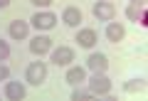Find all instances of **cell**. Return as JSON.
I'll use <instances>...</instances> for the list:
<instances>
[{
    "instance_id": "cell-1",
    "label": "cell",
    "mask_w": 148,
    "mask_h": 101,
    "mask_svg": "<svg viewBox=\"0 0 148 101\" xmlns=\"http://www.w3.org/2000/svg\"><path fill=\"white\" fill-rule=\"evenodd\" d=\"M89 91L91 94H99V96H104V94H109L111 91V81H109V76H106V72H94V76L89 79Z\"/></svg>"
},
{
    "instance_id": "cell-2",
    "label": "cell",
    "mask_w": 148,
    "mask_h": 101,
    "mask_svg": "<svg viewBox=\"0 0 148 101\" xmlns=\"http://www.w3.org/2000/svg\"><path fill=\"white\" fill-rule=\"evenodd\" d=\"M27 84L32 86H40L45 79H47V67H45V62H32L30 67H27V74H25Z\"/></svg>"
},
{
    "instance_id": "cell-3",
    "label": "cell",
    "mask_w": 148,
    "mask_h": 101,
    "mask_svg": "<svg viewBox=\"0 0 148 101\" xmlns=\"http://www.w3.org/2000/svg\"><path fill=\"white\" fill-rule=\"evenodd\" d=\"M114 15H116V8H114V3H109V0H99L94 5V17L96 20L109 22V20H114Z\"/></svg>"
},
{
    "instance_id": "cell-4",
    "label": "cell",
    "mask_w": 148,
    "mask_h": 101,
    "mask_svg": "<svg viewBox=\"0 0 148 101\" xmlns=\"http://www.w3.org/2000/svg\"><path fill=\"white\" fill-rule=\"evenodd\" d=\"M30 22L37 30H52V27L57 25V15H54V12H37V15H32Z\"/></svg>"
},
{
    "instance_id": "cell-5",
    "label": "cell",
    "mask_w": 148,
    "mask_h": 101,
    "mask_svg": "<svg viewBox=\"0 0 148 101\" xmlns=\"http://www.w3.org/2000/svg\"><path fill=\"white\" fill-rule=\"evenodd\" d=\"M52 62L57 67H67L69 62H74V49L72 47H57L52 49Z\"/></svg>"
},
{
    "instance_id": "cell-6",
    "label": "cell",
    "mask_w": 148,
    "mask_h": 101,
    "mask_svg": "<svg viewBox=\"0 0 148 101\" xmlns=\"http://www.w3.org/2000/svg\"><path fill=\"white\" fill-rule=\"evenodd\" d=\"M49 49H52V40L45 37V35H37V37L30 42V52L32 54H40V57H42V54H47Z\"/></svg>"
},
{
    "instance_id": "cell-7",
    "label": "cell",
    "mask_w": 148,
    "mask_h": 101,
    "mask_svg": "<svg viewBox=\"0 0 148 101\" xmlns=\"http://www.w3.org/2000/svg\"><path fill=\"white\" fill-rule=\"evenodd\" d=\"M86 67H89L91 72H106L109 69V57L101 52H94L89 54V59H86Z\"/></svg>"
},
{
    "instance_id": "cell-8",
    "label": "cell",
    "mask_w": 148,
    "mask_h": 101,
    "mask_svg": "<svg viewBox=\"0 0 148 101\" xmlns=\"http://www.w3.org/2000/svg\"><path fill=\"white\" fill-rule=\"evenodd\" d=\"M8 32H10L12 40H25L27 32H30V22H25V20H12L10 27H8Z\"/></svg>"
},
{
    "instance_id": "cell-9",
    "label": "cell",
    "mask_w": 148,
    "mask_h": 101,
    "mask_svg": "<svg viewBox=\"0 0 148 101\" xmlns=\"http://www.w3.org/2000/svg\"><path fill=\"white\" fill-rule=\"evenodd\" d=\"M5 96L10 101H22L25 99V86H22L20 81H8L5 84Z\"/></svg>"
},
{
    "instance_id": "cell-10",
    "label": "cell",
    "mask_w": 148,
    "mask_h": 101,
    "mask_svg": "<svg viewBox=\"0 0 148 101\" xmlns=\"http://www.w3.org/2000/svg\"><path fill=\"white\" fill-rule=\"evenodd\" d=\"M62 22L64 25H69V27H77L82 22V10L79 8H64V12H62Z\"/></svg>"
},
{
    "instance_id": "cell-11",
    "label": "cell",
    "mask_w": 148,
    "mask_h": 101,
    "mask_svg": "<svg viewBox=\"0 0 148 101\" xmlns=\"http://www.w3.org/2000/svg\"><path fill=\"white\" fill-rule=\"evenodd\" d=\"M64 81H67V84H72V86H79L82 81H86V74H84V69H82V67H69Z\"/></svg>"
},
{
    "instance_id": "cell-12",
    "label": "cell",
    "mask_w": 148,
    "mask_h": 101,
    "mask_svg": "<svg viewBox=\"0 0 148 101\" xmlns=\"http://www.w3.org/2000/svg\"><path fill=\"white\" fill-rule=\"evenodd\" d=\"M123 35H126L123 25H119V22H109V25H106V40H109V42H121Z\"/></svg>"
},
{
    "instance_id": "cell-13",
    "label": "cell",
    "mask_w": 148,
    "mask_h": 101,
    "mask_svg": "<svg viewBox=\"0 0 148 101\" xmlns=\"http://www.w3.org/2000/svg\"><path fill=\"white\" fill-rule=\"evenodd\" d=\"M77 42H79V47H94L96 44V32L94 30H89V27H86V30H79V35H77Z\"/></svg>"
},
{
    "instance_id": "cell-14",
    "label": "cell",
    "mask_w": 148,
    "mask_h": 101,
    "mask_svg": "<svg viewBox=\"0 0 148 101\" xmlns=\"http://www.w3.org/2000/svg\"><path fill=\"white\" fill-rule=\"evenodd\" d=\"M143 12H146V5H136V3H128V8H126V17H128L131 22H138Z\"/></svg>"
},
{
    "instance_id": "cell-15",
    "label": "cell",
    "mask_w": 148,
    "mask_h": 101,
    "mask_svg": "<svg viewBox=\"0 0 148 101\" xmlns=\"http://www.w3.org/2000/svg\"><path fill=\"white\" fill-rule=\"evenodd\" d=\"M143 86H146V81H143V79H131V81H126V84H123V91L136 94V91H141Z\"/></svg>"
},
{
    "instance_id": "cell-16",
    "label": "cell",
    "mask_w": 148,
    "mask_h": 101,
    "mask_svg": "<svg viewBox=\"0 0 148 101\" xmlns=\"http://www.w3.org/2000/svg\"><path fill=\"white\" fill-rule=\"evenodd\" d=\"M91 96H94V94H91L89 89H79V86H77V89L72 91V99H74V101H82V99H91Z\"/></svg>"
},
{
    "instance_id": "cell-17",
    "label": "cell",
    "mask_w": 148,
    "mask_h": 101,
    "mask_svg": "<svg viewBox=\"0 0 148 101\" xmlns=\"http://www.w3.org/2000/svg\"><path fill=\"white\" fill-rule=\"evenodd\" d=\"M8 57H10V44L0 40V62H5Z\"/></svg>"
},
{
    "instance_id": "cell-18",
    "label": "cell",
    "mask_w": 148,
    "mask_h": 101,
    "mask_svg": "<svg viewBox=\"0 0 148 101\" xmlns=\"http://www.w3.org/2000/svg\"><path fill=\"white\" fill-rule=\"evenodd\" d=\"M8 76H10V69L5 64H0V81H8Z\"/></svg>"
},
{
    "instance_id": "cell-19",
    "label": "cell",
    "mask_w": 148,
    "mask_h": 101,
    "mask_svg": "<svg viewBox=\"0 0 148 101\" xmlns=\"http://www.w3.org/2000/svg\"><path fill=\"white\" fill-rule=\"evenodd\" d=\"M32 5H37V8H47V5H52V0H30Z\"/></svg>"
},
{
    "instance_id": "cell-20",
    "label": "cell",
    "mask_w": 148,
    "mask_h": 101,
    "mask_svg": "<svg viewBox=\"0 0 148 101\" xmlns=\"http://www.w3.org/2000/svg\"><path fill=\"white\" fill-rule=\"evenodd\" d=\"M10 3H12V0H0V10H3V8H8Z\"/></svg>"
},
{
    "instance_id": "cell-21",
    "label": "cell",
    "mask_w": 148,
    "mask_h": 101,
    "mask_svg": "<svg viewBox=\"0 0 148 101\" xmlns=\"http://www.w3.org/2000/svg\"><path fill=\"white\" fill-rule=\"evenodd\" d=\"M128 3H136V5H146L148 0H128Z\"/></svg>"
}]
</instances>
